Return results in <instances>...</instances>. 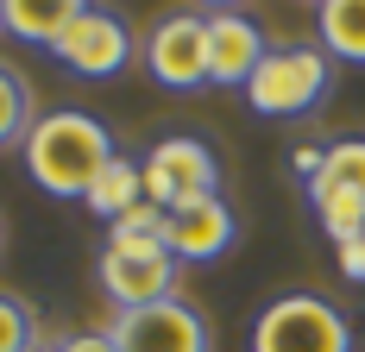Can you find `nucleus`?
<instances>
[{
    "instance_id": "obj_21",
    "label": "nucleus",
    "mask_w": 365,
    "mask_h": 352,
    "mask_svg": "<svg viewBox=\"0 0 365 352\" xmlns=\"http://www.w3.org/2000/svg\"><path fill=\"white\" fill-rule=\"evenodd\" d=\"M0 32H6V13H0Z\"/></svg>"
},
{
    "instance_id": "obj_8",
    "label": "nucleus",
    "mask_w": 365,
    "mask_h": 352,
    "mask_svg": "<svg viewBox=\"0 0 365 352\" xmlns=\"http://www.w3.org/2000/svg\"><path fill=\"white\" fill-rule=\"evenodd\" d=\"M145 70L164 88H202L208 82V19L202 13H164L145 38Z\"/></svg>"
},
{
    "instance_id": "obj_13",
    "label": "nucleus",
    "mask_w": 365,
    "mask_h": 352,
    "mask_svg": "<svg viewBox=\"0 0 365 352\" xmlns=\"http://www.w3.org/2000/svg\"><path fill=\"white\" fill-rule=\"evenodd\" d=\"M315 32H322L328 57L365 63V0H322L315 6Z\"/></svg>"
},
{
    "instance_id": "obj_19",
    "label": "nucleus",
    "mask_w": 365,
    "mask_h": 352,
    "mask_svg": "<svg viewBox=\"0 0 365 352\" xmlns=\"http://www.w3.org/2000/svg\"><path fill=\"white\" fill-rule=\"evenodd\" d=\"M334 252H340V271H346L353 283H365V233H359V239H340Z\"/></svg>"
},
{
    "instance_id": "obj_7",
    "label": "nucleus",
    "mask_w": 365,
    "mask_h": 352,
    "mask_svg": "<svg viewBox=\"0 0 365 352\" xmlns=\"http://www.w3.org/2000/svg\"><path fill=\"white\" fill-rule=\"evenodd\" d=\"M51 57L70 76H113V70H126V57H133V26L120 13H108V6H82L76 26L51 44Z\"/></svg>"
},
{
    "instance_id": "obj_4",
    "label": "nucleus",
    "mask_w": 365,
    "mask_h": 352,
    "mask_svg": "<svg viewBox=\"0 0 365 352\" xmlns=\"http://www.w3.org/2000/svg\"><path fill=\"white\" fill-rule=\"evenodd\" d=\"M95 277H101V296L113 309H145V302L177 296V258L164 252V239H139V233H113L108 227Z\"/></svg>"
},
{
    "instance_id": "obj_10",
    "label": "nucleus",
    "mask_w": 365,
    "mask_h": 352,
    "mask_svg": "<svg viewBox=\"0 0 365 352\" xmlns=\"http://www.w3.org/2000/svg\"><path fill=\"white\" fill-rule=\"evenodd\" d=\"M264 57L271 44L246 13H208V82L215 88H246Z\"/></svg>"
},
{
    "instance_id": "obj_15",
    "label": "nucleus",
    "mask_w": 365,
    "mask_h": 352,
    "mask_svg": "<svg viewBox=\"0 0 365 352\" xmlns=\"http://www.w3.org/2000/svg\"><path fill=\"white\" fill-rule=\"evenodd\" d=\"M32 126H38L32 88L19 82V70H6V63H0V151H6V145H26Z\"/></svg>"
},
{
    "instance_id": "obj_14",
    "label": "nucleus",
    "mask_w": 365,
    "mask_h": 352,
    "mask_svg": "<svg viewBox=\"0 0 365 352\" xmlns=\"http://www.w3.org/2000/svg\"><path fill=\"white\" fill-rule=\"evenodd\" d=\"M309 208H315V220H322V233H328L334 246H340V239H359V233H365V195H353V189L309 182Z\"/></svg>"
},
{
    "instance_id": "obj_20",
    "label": "nucleus",
    "mask_w": 365,
    "mask_h": 352,
    "mask_svg": "<svg viewBox=\"0 0 365 352\" xmlns=\"http://www.w3.org/2000/svg\"><path fill=\"white\" fill-rule=\"evenodd\" d=\"M322 164H328V145H296V176H302V182H315Z\"/></svg>"
},
{
    "instance_id": "obj_16",
    "label": "nucleus",
    "mask_w": 365,
    "mask_h": 352,
    "mask_svg": "<svg viewBox=\"0 0 365 352\" xmlns=\"http://www.w3.org/2000/svg\"><path fill=\"white\" fill-rule=\"evenodd\" d=\"M44 346H51V340H44L38 309L0 289V352H44Z\"/></svg>"
},
{
    "instance_id": "obj_3",
    "label": "nucleus",
    "mask_w": 365,
    "mask_h": 352,
    "mask_svg": "<svg viewBox=\"0 0 365 352\" xmlns=\"http://www.w3.org/2000/svg\"><path fill=\"white\" fill-rule=\"evenodd\" d=\"M252 352H353V327L328 296L290 289L252 321Z\"/></svg>"
},
{
    "instance_id": "obj_22",
    "label": "nucleus",
    "mask_w": 365,
    "mask_h": 352,
    "mask_svg": "<svg viewBox=\"0 0 365 352\" xmlns=\"http://www.w3.org/2000/svg\"><path fill=\"white\" fill-rule=\"evenodd\" d=\"M44 352H51V346H44Z\"/></svg>"
},
{
    "instance_id": "obj_17",
    "label": "nucleus",
    "mask_w": 365,
    "mask_h": 352,
    "mask_svg": "<svg viewBox=\"0 0 365 352\" xmlns=\"http://www.w3.org/2000/svg\"><path fill=\"white\" fill-rule=\"evenodd\" d=\"M315 182H334V189L365 195V139H334V145H328V164H322Z\"/></svg>"
},
{
    "instance_id": "obj_5",
    "label": "nucleus",
    "mask_w": 365,
    "mask_h": 352,
    "mask_svg": "<svg viewBox=\"0 0 365 352\" xmlns=\"http://www.w3.org/2000/svg\"><path fill=\"white\" fill-rule=\"evenodd\" d=\"M108 340L120 352H215L202 309L182 302V296H164V302H145V309H113Z\"/></svg>"
},
{
    "instance_id": "obj_11",
    "label": "nucleus",
    "mask_w": 365,
    "mask_h": 352,
    "mask_svg": "<svg viewBox=\"0 0 365 352\" xmlns=\"http://www.w3.org/2000/svg\"><path fill=\"white\" fill-rule=\"evenodd\" d=\"M82 202H88V214H101L108 227H113V220H126V214L145 202V157H126V151H120L108 170L95 176V189H88Z\"/></svg>"
},
{
    "instance_id": "obj_2",
    "label": "nucleus",
    "mask_w": 365,
    "mask_h": 352,
    "mask_svg": "<svg viewBox=\"0 0 365 352\" xmlns=\"http://www.w3.org/2000/svg\"><path fill=\"white\" fill-rule=\"evenodd\" d=\"M328 88H334V63L322 44H271V57L252 70V82L240 95L264 120H296V113L328 101Z\"/></svg>"
},
{
    "instance_id": "obj_9",
    "label": "nucleus",
    "mask_w": 365,
    "mask_h": 352,
    "mask_svg": "<svg viewBox=\"0 0 365 352\" xmlns=\"http://www.w3.org/2000/svg\"><path fill=\"white\" fill-rule=\"evenodd\" d=\"M158 239H164V252L177 264H208V258H220V252L240 239V220H233V208L220 195H208V202L164 208V233Z\"/></svg>"
},
{
    "instance_id": "obj_6",
    "label": "nucleus",
    "mask_w": 365,
    "mask_h": 352,
    "mask_svg": "<svg viewBox=\"0 0 365 352\" xmlns=\"http://www.w3.org/2000/svg\"><path fill=\"white\" fill-rule=\"evenodd\" d=\"M145 195L158 208H182V202H208L220 195V164L215 151L189 133H170L145 151Z\"/></svg>"
},
{
    "instance_id": "obj_1",
    "label": "nucleus",
    "mask_w": 365,
    "mask_h": 352,
    "mask_svg": "<svg viewBox=\"0 0 365 352\" xmlns=\"http://www.w3.org/2000/svg\"><path fill=\"white\" fill-rule=\"evenodd\" d=\"M113 157V133L95 120V113H38V126L26 133V170L44 195H57V202H82L88 189H95V176L108 170Z\"/></svg>"
},
{
    "instance_id": "obj_18",
    "label": "nucleus",
    "mask_w": 365,
    "mask_h": 352,
    "mask_svg": "<svg viewBox=\"0 0 365 352\" xmlns=\"http://www.w3.org/2000/svg\"><path fill=\"white\" fill-rule=\"evenodd\" d=\"M51 352H120V346L108 340V327H88V333H57Z\"/></svg>"
},
{
    "instance_id": "obj_12",
    "label": "nucleus",
    "mask_w": 365,
    "mask_h": 352,
    "mask_svg": "<svg viewBox=\"0 0 365 352\" xmlns=\"http://www.w3.org/2000/svg\"><path fill=\"white\" fill-rule=\"evenodd\" d=\"M0 13H6V32L19 38V44H44L51 51L76 26L82 0H0Z\"/></svg>"
}]
</instances>
